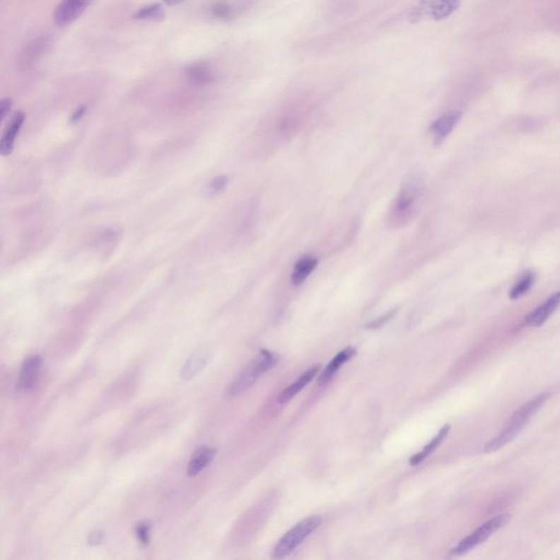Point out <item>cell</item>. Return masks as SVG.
Listing matches in <instances>:
<instances>
[{
	"instance_id": "obj_18",
	"label": "cell",
	"mask_w": 560,
	"mask_h": 560,
	"mask_svg": "<svg viewBox=\"0 0 560 560\" xmlns=\"http://www.w3.org/2000/svg\"><path fill=\"white\" fill-rule=\"evenodd\" d=\"M317 263H319V259L314 256L305 255L301 257L296 263L293 274H291V281L293 285L299 286L305 283L310 274L317 267Z\"/></svg>"
},
{
	"instance_id": "obj_28",
	"label": "cell",
	"mask_w": 560,
	"mask_h": 560,
	"mask_svg": "<svg viewBox=\"0 0 560 560\" xmlns=\"http://www.w3.org/2000/svg\"><path fill=\"white\" fill-rule=\"evenodd\" d=\"M86 113V107H80L74 112L73 115H71V119H70V122L71 123H77L79 122L80 119H83V116L85 115Z\"/></svg>"
},
{
	"instance_id": "obj_11",
	"label": "cell",
	"mask_w": 560,
	"mask_h": 560,
	"mask_svg": "<svg viewBox=\"0 0 560 560\" xmlns=\"http://www.w3.org/2000/svg\"><path fill=\"white\" fill-rule=\"evenodd\" d=\"M462 117V112L452 111L440 116L439 119L433 122L430 126V133L435 138V143L440 144L449 136L453 128L459 123Z\"/></svg>"
},
{
	"instance_id": "obj_16",
	"label": "cell",
	"mask_w": 560,
	"mask_h": 560,
	"mask_svg": "<svg viewBox=\"0 0 560 560\" xmlns=\"http://www.w3.org/2000/svg\"><path fill=\"white\" fill-rule=\"evenodd\" d=\"M320 368H321L320 366H314V367L310 368L303 375H300L299 379H298L295 383L290 384L287 389L284 390V391L280 393L279 399H278L279 403H287L290 399H293L301 390L305 389L308 383L311 382L314 378L317 377L320 371Z\"/></svg>"
},
{
	"instance_id": "obj_3",
	"label": "cell",
	"mask_w": 560,
	"mask_h": 560,
	"mask_svg": "<svg viewBox=\"0 0 560 560\" xmlns=\"http://www.w3.org/2000/svg\"><path fill=\"white\" fill-rule=\"evenodd\" d=\"M423 191V177L417 172L409 174L399 189L392 209L391 220L396 225L407 223L415 209V204Z\"/></svg>"
},
{
	"instance_id": "obj_19",
	"label": "cell",
	"mask_w": 560,
	"mask_h": 560,
	"mask_svg": "<svg viewBox=\"0 0 560 560\" xmlns=\"http://www.w3.org/2000/svg\"><path fill=\"white\" fill-rule=\"evenodd\" d=\"M186 77L195 85L204 86L211 83L215 76L208 64L198 62L186 69Z\"/></svg>"
},
{
	"instance_id": "obj_10",
	"label": "cell",
	"mask_w": 560,
	"mask_h": 560,
	"mask_svg": "<svg viewBox=\"0 0 560 560\" xmlns=\"http://www.w3.org/2000/svg\"><path fill=\"white\" fill-rule=\"evenodd\" d=\"M250 0H218L210 7V13L216 19L230 21L243 11Z\"/></svg>"
},
{
	"instance_id": "obj_4",
	"label": "cell",
	"mask_w": 560,
	"mask_h": 560,
	"mask_svg": "<svg viewBox=\"0 0 560 560\" xmlns=\"http://www.w3.org/2000/svg\"><path fill=\"white\" fill-rule=\"evenodd\" d=\"M321 522L322 518L320 515H312V517L302 520L296 527L288 531L276 544L273 553H272L273 558L280 559V558L290 555L296 548L299 547L305 541L310 534L313 533L319 527Z\"/></svg>"
},
{
	"instance_id": "obj_17",
	"label": "cell",
	"mask_w": 560,
	"mask_h": 560,
	"mask_svg": "<svg viewBox=\"0 0 560 560\" xmlns=\"http://www.w3.org/2000/svg\"><path fill=\"white\" fill-rule=\"evenodd\" d=\"M450 430H451V426L448 424V425L443 426L441 429L439 430V433H437L435 438H433L431 441L421 451L418 452V453L414 454L413 457H411L409 460V463L411 465H418V464L421 463V462L425 461L426 459L431 455L440 445L443 443L445 439H447L448 436H449Z\"/></svg>"
},
{
	"instance_id": "obj_13",
	"label": "cell",
	"mask_w": 560,
	"mask_h": 560,
	"mask_svg": "<svg viewBox=\"0 0 560 560\" xmlns=\"http://www.w3.org/2000/svg\"><path fill=\"white\" fill-rule=\"evenodd\" d=\"M210 359L209 350L206 348L196 350L195 353L186 360L181 370V377L184 380H191L203 371Z\"/></svg>"
},
{
	"instance_id": "obj_7",
	"label": "cell",
	"mask_w": 560,
	"mask_h": 560,
	"mask_svg": "<svg viewBox=\"0 0 560 560\" xmlns=\"http://www.w3.org/2000/svg\"><path fill=\"white\" fill-rule=\"evenodd\" d=\"M51 47V39L47 37H40L32 40L25 45V49L20 52L17 58V67L20 70H27L33 67L42 56Z\"/></svg>"
},
{
	"instance_id": "obj_15",
	"label": "cell",
	"mask_w": 560,
	"mask_h": 560,
	"mask_svg": "<svg viewBox=\"0 0 560 560\" xmlns=\"http://www.w3.org/2000/svg\"><path fill=\"white\" fill-rule=\"evenodd\" d=\"M356 354H357V350L354 347H347L342 350L341 353L337 354V355L333 358L331 363L326 366L325 369L323 370L322 375H320L319 380H317L319 384L323 385V384L331 381L334 375H335L336 372L341 369L342 366L348 363L354 356H356Z\"/></svg>"
},
{
	"instance_id": "obj_5",
	"label": "cell",
	"mask_w": 560,
	"mask_h": 560,
	"mask_svg": "<svg viewBox=\"0 0 560 560\" xmlns=\"http://www.w3.org/2000/svg\"><path fill=\"white\" fill-rule=\"evenodd\" d=\"M510 517L511 515L505 513V515H500L493 519L488 520L487 522L482 524L481 527H477L473 533L462 539L455 547L452 548L450 554L452 556H463L481 544L485 543L496 532L505 527L506 524L509 522Z\"/></svg>"
},
{
	"instance_id": "obj_20",
	"label": "cell",
	"mask_w": 560,
	"mask_h": 560,
	"mask_svg": "<svg viewBox=\"0 0 560 560\" xmlns=\"http://www.w3.org/2000/svg\"><path fill=\"white\" fill-rule=\"evenodd\" d=\"M460 0H435L430 6V13L436 19L449 17L459 8Z\"/></svg>"
},
{
	"instance_id": "obj_12",
	"label": "cell",
	"mask_w": 560,
	"mask_h": 560,
	"mask_svg": "<svg viewBox=\"0 0 560 560\" xmlns=\"http://www.w3.org/2000/svg\"><path fill=\"white\" fill-rule=\"evenodd\" d=\"M25 115L23 112H17L10 119L7 128L4 132L3 138L0 141V153L3 156H8L13 153L15 147L16 138L21 129L22 125L25 123Z\"/></svg>"
},
{
	"instance_id": "obj_8",
	"label": "cell",
	"mask_w": 560,
	"mask_h": 560,
	"mask_svg": "<svg viewBox=\"0 0 560 560\" xmlns=\"http://www.w3.org/2000/svg\"><path fill=\"white\" fill-rule=\"evenodd\" d=\"M42 358L39 355H31L25 358L20 368L17 381V391L27 393L33 389L41 372Z\"/></svg>"
},
{
	"instance_id": "obj_24",
	"label": "cell",
	"mask_w": 560,
	"mask_h": 560,
	"mask_svg": "<svg viewBox=\"0 0 560 560\" xmlns=\"http://www.w3.org/2000/svg\"><path fill=\"white\" fill-rule=\"evenodd\" d=\"M228 182H229V179H228L227 177H216V179H214L213 181L210 182L209 186H208V189H209L210 193H220V192H223V189H226Z\"/></svg>"
},
{
	"instance_id": "obj_22",
	"label": "cell",
	"mask_w": 560,
	"mask_h": 560,
	"mask_svg": "<svg viewBox=\"0 0 560 560\" xmlns=\"http://www.w3.org/2000/svg\"><path fill=\"white\" fill-rule=\"evenodd\" d=\"M534 283H535V275L533 273H527L523 275V277L512 287L511 291H510V299L517 300L529 293V290L531 289Z\"/></svg>"
},
{
	"instance_id": "obj_6",
	"label": "cell",
	"mask_w": 560,
	"mask_h": 560,
	"mask_svg": "<svg viewBox=\"0 0 560 560\" xmlns=\"http://www.w3.org/2000/svg\"><path fill=\"white\" fill-rule=\"evenodd\" d=\"M93 0H62L54 13V22L58 27H66L75 22Z\"/></svg>"
},
{
	"instance_id": "obj_26",
	"label": "cell",
	"mask_w": 560,
	"mask_h": 560,
	"mask_svg": "<svg viewBox=\"0 0 560 560\" xmlns=\"http://www.w3.org/2000/svg\"><path fill=\"white\" fill-rule=\"evenodd\" d=\"M104 534L100 531L91 532L88 537V543L90 545H100L103 542Z\"/></svg>"
},
{
	"instance_id": "obj_27",
	"label": "cell",
	"mask_w": 560,
	"mask_h": 560,
	"mask_svg": "<svg viewBox=\"0 0 560 560\" xmlns=\"http://www.w3.org/2000/svg\"><path fill=\"white\" fill-rule=\"evenodd\" d=\"M11 107H13V101H11V99H8V98L7 99H4L0 103V116H1L3 121L7 114L9 113Z\"/></svg>"
},
{
	"instance_id": "obj_25",
	"label": "cell",
	"mask_w": 560,
	"mask_h": 560,
	"mask_svg": "<svg viewBox=\"0 0 560 560\" xmlns=\"http://www.w3.org/2000/svg\"><path fill=\"white\" fill-rule=\"evenodd\" d=\"M396 310L397 309L391 310V311L387 312V313L384 314V315H382V317H378V319H375V321H372L371 323L368 324V329H379V327L383 326L384 324H387V322H389L390 320H391L392 317L395 315Z\"/></svg>"
},
{
	"instance_id": "obj_21",
	"label": "cell",
	"mask_w": 560,
	"mask_h": 560,
	"mask_svg": "<svg viewBox=\"0 0 560 560\" xmlns=\"http://www.w3.org/2000/svg\"><path fill=\"white\" fill-rule=\"evenodd\" d=\"M163 18H165V10L159 4L140 8L135 15V19L145 20V21H159Z\"/></svg>"
},
{
	"instance_id": "obj_9",
	"label": "cell",
	"mask_w": 560,
	"mask_h": 560,
	"mask_svg": "<svg viewBox=\"0 0 560 560\" xmlns=\"http://www.w3.org/2000/svg\"><path fill=\"white\" fill-rule=\"evenodd\" d=\"M560 305V290L553 296L548 298L544 303L536 308L535 310L525 317L524 325L531 326V327H539L543 325L549 317L555 313L556 310Z\"/></svg>"
},
{
	"instance_id": "obj_2",
	"label": "cell",
	"mask_w": 560,
	"mask_h": 560,
	"mask_svg": "<svg viewBox=\"0 0 560 560\" xmlns=\"http://www.w3.org/2000/svg\"><path fill=\"white\" fill-rule=\"evenodd\" d=\"M278 361L279 359L276 354L272 353L269 350H262L261 353L256 356L251 363L240 372V375L228 385L226 396L228 399H232L247 391L264 373L273 369Z\"/></svg>"
},
{
	"instance_id": "obj_1",
	"label": "cell",
	"mask_w": 560,
	"mask_h": 560,
	"mask_svg": "<svg viewBox=\"0 0 560 560\" xmlns=\"http://www.w3.org/2000/svg\"><path fill=\"white\" fill-rule=\"evenodd\" d=\"M551 395V392H544L522 405L509 418L503 430L486 443L484 451L486 453H493L509 445L510 442L513 441L521 433L522 430L531 421L532 418L539 413V409L545 405Z\"/></svg>"
},
{
	"instance_id": "obj_14",
	"label": "cell",
	"mask_w": 560,
	"mask_h": 560,
	"mask_svg": "<svg viewBox=\"0 0 560 560\" xmlns=\"http://www.w3.org/2000/svg\"><path fill=\"white\" fill-rule=\"evenodd\" d=\"M215 457L216 450L214 448L208 447V445H202L198 448L189 460V466H187V475L191 477L198 475L213 462Z\"/></svg>"
},
{
	"instance_id": "obj_23",
	"label": "cell",
	"mask_w": 560,
	"mask_h": 560,
	"mask_svg": "<svg viewBox=\"0 0 560 560\" xmlns=\"http://www.w3.org/2000/svg\"><path fill=\"white\" fill-rule=\"evenodd\" d=\"M150 535H151V525L148 522H141L136 527V536L138 542L143 546H148L150 544Z\"/></svg>"
},
{
	"instance_id": "obj_29",
	"label": "cell",
	"mask_w": 560,
	"mask_h": 560,
	"mask_svg": "<svg viewBox=\"0 0 560 560\" xmlns=\"http://www.w3.org/2000/svg\"><path fill=\"white\" fill-rule=\"evenodd\" d=\"M165 3L168 4V5L172 6V5H177V4L182 3L183 0H165Z\"/></svg>"
}]
</instances>
